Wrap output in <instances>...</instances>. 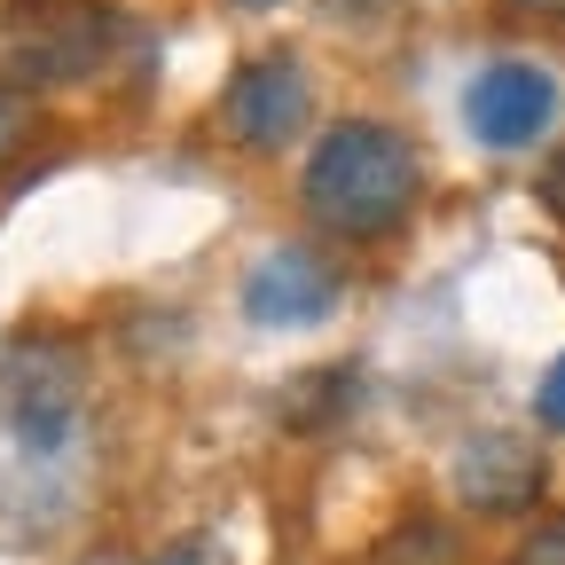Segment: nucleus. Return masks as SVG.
Returning a JSON list of instances; mask_svg holds the SVG:
<instances>
[{
  "instance_id": "2eb2a0df",
  "label": "nucleus",
  "mask_w": 565,
  "mask_h": 565,
  "mask_svg": "<svg viewBox=\"0 0 565 565\" xmlns=\"http://www.w3.org/2000/svg\"><path fill=\"white\" fill-rule=\"evenodd\" d=\"M338 9H370V17H377V9H385V0H338Z\"/></svg>"
},
{
  "instance_id": "423d86ee",
  "label": "nucleus",
  "mask_w": 565,
  "mask_h": 565,
  "mask_svg": "<svg viewBox=\"0 0 565 565\" xmlns=\"http://www.w3.org/2000/svg\"><path fill=\"white\" fill-rule=\"evenodd\" d=\"M448 479H456V494H463V511L511 519V511H534V503H542V479H550V471H542V448L519 440V433H471V440L456 448Z\"/></svg>"
},
{
  "instance_id": "f257e3e1",
  "label": "nucleus",
  "mask_w": 565,
  "mask_h": 565,
  "mask_svg": "<svg viewBox=\"0 0 565 565\" xmlns=\"http://www.w3.org/2000/svg\"><path fill=\"white\" fill-rule=\"evenodd\" d=\"M424 166L385 118H338L307 158V212L330 236H393L416 212Z\"/></svg>"
},
{
  "instance_id": "ddd939ff",
  "label": "nucleus",
  "mask_w": 565,
  "mask_h": 565,
  "mask_svg": "<svg viewBox=\"0 0 565 565\" xmlns=\"http://www.w3.org/2000/svg\"><path fill=\"white\" fill-rule=\"evenodd\" d=\"M17 141H24V110H17V95H0V166L17 158Z\"/></svg>"
},
{
  "instance_id": "20e7f679",
  "label": "nucleus",
  "mask_w": 565,
  "mask_h": 565,
  "mask_svg": "<svg viewBox=\"0 0 565 565\" xmlns=\"http://www.w3.org/2000/svg\"><path fill=\"white\" fill-rule=\"evenodd\" d=\"M330 307H338V267L307 244H275L244 275V315L259 330H315Z\"/></svg>"
},
{
  "instance_id": "6e6552de",
  "label": "nucleus",
  "mask_w": 565,
  "mask_h": 565,
  "mask_svg": "<svg viewBox=\"0 0 565 565\" xmlns=\"http://www.w3.org/2000/svg\"><path fill=\"white\" fill-rule=\"evenodd\" d=\"M362 565H463V542L448 519H401L393 534H377Z\"/></svg>"
},
{
  "instance_id": "f8f14e48",
  "label": "nucleus",
  "mask_w": 565,
  "mask_h": 565,
  "mask_svg": "<svg viewBox=\"0 0 565 565\" xmlns=\"http://www.w3.org/2000/svg\"><path fill=\"white\" fill-rule=\"evenodd\" d=\"M534 196H542V212H550V221H565V150L542 166V181H534Z\"/></svg>"
},
{
  "instance_id": "39448f33",
  "label": "nucleus",
  "mask_w": 565,
  "mask_h": 565,
  "mask_svg": "<svg viewBox=\"0 0 565 565\" xmlns=\"http://www.w3.org/2000/svg\"><path fill=\"white\" fill-rule=\"evenodd\" d=\"M0 401H9V433L32 456H47V448L71 440V416H79V362H71L63 345H24L9 362Z\"/></svg>"
},
{
  "instance_id": "f03ea898",
  "label": "nucleus",
  "mask_w": 565,
  "mask_h": 565,
  "mask_svg": "<svg viewBox=\"0 0 565 565\" xmlns=\"http://www.w3.org/2000/svg\"><path fill=\"white\" fill-rule=\"evenodd\" d=\"M110 0H0V55L24 87H79L110 63Z\"/></svg>"
},
{
  "instance_id": "1a4fd4ad",
  "label": "nucleus",
  "mask_w": 565,
  "mask_h": 565,
  "mask_svg": "<svg viewBox=\"0 0 565 565\" xmlns=\"http://www.w3.org/2000/svg\"><path fill=\"white\" fill-rule=\"evenodd\" d=\"M353 401H362V377H353V370H322V377L291 385V408H282V416H291L299 433H322V424H338Z\"/></svg>"
},
{
  "instance_id": "7ed1b4c3",
  "label": "nucleus",
  "mask_w": 565,
  "mask_h": 565,
  "mask_svg": "<svg viewBox=\"0 0 565 565\" xmlns=\"http://www.w3.org/2000/svg\"><path fill=\"white\" fill-rule=\"evenodd\" d=\"M557 118V79L542 63H487L479 79L463 87V126L487 141V150H526V141H542Z\"/></svg>"
},
{
  "instance_id": "0eeeda50",
  "label": "nucleus",
  "mask_w": 565,
  "mask_h": 565,
  "mask_svg": "<svg viewBox=\"0 0 565 565\" xmlns=\"http://www.w3.org/2000/svg\"><path fill=\"white\" fill-rule=\"evenodd\" d=\"M307 71L291 63V55H252L236 79H228V126L252 141V150H282V141H299V126H307Z\"/></svg>"
},
{
  "instance_id": "9b49d317",
  "label": "nucleus",
  "mask_w": 565,
  "mask_h": 565,
  "mask_svg": "<svg viewBox=\"0 0 565 565\" xmlns=\"http://www.w3.org/2000/svg\"><path fill=\"white\" fill-rule=\"evenodd\" d=\"M534 416L550 424V433H565V353L542 370V385H534Z\"/></svg>"
},
{
  "instance_id": "f3484780",
  "label": "nucleus",
  "mask_w": 565,
  "mask_h": 565,
  "mask_svg": "<svg viewBox=\"0 0 565 565\" xmlns=\"http://www.w3.org/2000/svg\"><path fill=\"white\" fill-rule=\"evenodd\" d=\"M236 9H282V0H236Z\"/></svg>"
},
{
  "instance_id": "9d476101",
  "label": "nucleus",
  "mask_w": 565,
  "mask_h": 565,
  "mask_svg": "<svg viewBox=\"0 0 565 565\" xmlns=\"http://www.w3.org/2000/svg\"><path fill=\"white\" fill-rule=\"evenodd\" d=\"M511 565H565V511L542 519V526H526L519 550H511Z\"/></svg>"
},
{
  "instance_id": "dca6fc26",
  "label": "nucleus",
  "mask_w": 565,
  "mask_h": 565,
  "mask_svg": "<svg viewBox=\"0 0 565 565\" xmlns=\"http://www.w3.org/2000/svg\"><path fill=\"white\" fill-rule=\"evenodd\" d=\"M158 565H196V550H173V557H158Z\"/></svg>"
},
{
  "instance_id": "4468645a",
  "label": "nucleus",
  "mask_w": 565,
  "mask_h": 565,
  "mask_svg": "<svg viewBox=\"0 0 565 565\" xmlns=\"http://www.w3.org/2000/svg\"><path fill=\"white\" fill-rule=\"evenodd\" d=\"M511 9H534V17H565V0H511Z\"/></svg>"
}]
</instances>
